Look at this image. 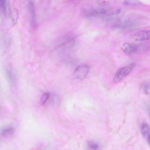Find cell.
<instances>
[{
	"label": "cell",
	"mask_w": 150,
	"mask_h": 150,
	"mask_svg": "<svg viewBox=\"0 0 150 150\" xmlns=\"http://www.w3.org/2000/svg\"><path fill=\"white\" fill-rule=\"evenodd\" d=\"M14 132L13 127H7L2 129L1 132V134L3 136H8L11 135Z\"/></svg>",
	"instance_id": "9"
},
{
	"label": "cell",
	"mask_w": 150,
	"mask_h": 150,
	"mask_svg": "<svg viewBox=\"0 0 150 150\" xmlns=\"http://www.w3.org/2000/svg\"><path fill=\"white\" fill-rule=\"evenodd\" d=\"M50 96V93H44L41 96L40 99V103L42 105H44L47 100Z\"/></svg>",
	"instance_id": "11"
},
{
	"label": "cell",
	"mask_w": 150,
	"mask_h": 150,
	"mask_svg": "<svg viewBox=\"0 0 150 150\" xmlns=\"http://www.w3.org/2000/svg\"><path fill=\"white\" fill-rule=\"evenodd\" d=\"M135 65V63H132L119 69L113 77L114 82L117 83L121 81L131 72Z\"/></svg>",
	"instance_id": "1"
},
{
	"label": "cell",
	"mask_w": 150,
	"mask_h": 150,
	"mask_svg": "<svg viewBox=\"0 0 150 150\" xmlns=\"http://www.w3.org/2000/svg\"><path fill=\"white\" fill-rule=\"evenodd\" d=\"M150 31L141 30L137 32L134 35V38L136 41H141L149 40L150 38Z\"/></svg>",
	"instance_id": "5"
},
{
	"label": "cell",
	"mask_w": 150,
	"mask_h": 150,
	"mask_svg": "<svg viewBox=\"0 0 150 150\" xmlns=\"http://www.w3.org/2000/svg\"><path fill=\"white\" fill-rule=\"evenodd\" d=\"M141 130L143 137L149 144L150 130L149 125L146 123H143L141 126Z\"/></svg>",
	"instance_id": "6"
},
{
	"label": "cell",
	"mask_w": 150,
	"mask_h": 150,
	"mask_svg": "<svg viewBox=\"0 0 150 150\" xmlns=\"http://www.w3.org/2000/svg\"><path fill=\"white\" fill-rule=\"evenodd\" d=\"M139 48V46L137 45L127 42L124 43L121 47L122 51L128 54L134 53L137 51Z\"/></svg>",
	"instance_id": "4"
},
{
	"label": "cell",
	"mask_w": 150,
	"mask_h": 150,
	"mask_svg": "<svg viewBox=\"0 0 150 150\" xmlns=\"http://www.w3.org/2000/svg\"><path fill=\"white\" fill-rule=\"evenodd\" d=\"M88 150H101V146L100 144L95 141H90L87 143Z\"/></svg>",
	"instance_id": "7"
},
{
	"label": "cell",
	"mask_w": 150,
	"mask_h": 150,
	"mask_svg": "<svg viewBox=\"0 0 150 150\" xmlns=\"http://www.w3.org/2000/svg\"><path fill=\"white\" fill-rule=\"evenodd\" d=\"M28 8L30 16V22L31 25L33 27L36 26V15L35 7L33 2L29 1L28 5Z\"/></svg>",
	"instance_id": "3"
},
{
	"label": "cell",
	"mask_w": 150,
	"mask_h": 150,
	"mask_svg": "<svg viewBox=\"0 0 150 150\" xmlns=\"http://www.w3.org/2000/svg\"><path fill=\"white\" fill-rule=\"evenodd\" d=\"M0 11L5 15L9 14V6L7 1L0 0Z\"/></svg>",
	"instance_id": "8"
},
{
	"label": "cell",
	"mask_w": 150,
	"mask_h": 150,
	"mask_svg": "<svg viewBox=\"0 0 150 150\" xmlns=\"http://www.w3.org/2000/svg\"><path fill=\"white\" fill-rule=\"evenodd\" d=\"M89 71V67L86 64H82L77 67L74 71V75L78 79L82 80L85 78Z\"/></svg>",
	"instance_id": "2"
},
{
	"label": "cell",
	"mask_w": 150,
	"mask_h": 150,
	"mask_svg": "<svg viewBox=\"0 0 150 150\" xmlns=\"http://www.w3.org/2000/svg\"><path fill=\"white\" fill-rule=\"evenodd\" d=\"M122 4L125 6H133L139 5L141 3L138 0H125L123 2Z\"/></svg>",
	"instance_id": "10"
}]
</instances>
